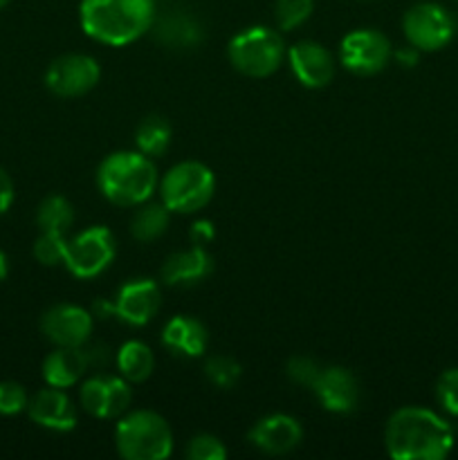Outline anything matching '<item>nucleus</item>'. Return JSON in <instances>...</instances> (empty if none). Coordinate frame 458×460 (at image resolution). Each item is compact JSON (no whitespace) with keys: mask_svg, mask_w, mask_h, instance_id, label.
<instances>
[{"mask_svg":"<svg viewBox=\"0 0 458 460\" xmlns=\"http://www.w3.org/2000/svg\"><path fill=\"white\" fill-rule=\"evenodd\" d=\"M384 445L395 460H443L454 447V431L429 409L402 407L386 422Z\"/></svg>","mask_w":458,"mask_h":460,"instance_id":"f257e3e1","label":"nucleus"},{"mask_svg":"<svg viewBox=\"0 0 458 460\" xmlns=\"http://www.w3.org/2000/svg\"><path fill=\"white\" fill-rule=\"evenodd\" d=\"M81 30L99 43L121 48L155 22V0H81Z\"/></svg>","mask_w":458,"mask_h":460,"instance_id":"f03ea898","label":"nucleus"},{"mask_svg":"<svg viewBox=\"0 0 458 460\" xmlns=\"http://www.w3.org/2000/svg\"><path fill=\"white\" fill-rule=\"evenodd\" d=\"M97 187L112 205L139 207L155 193L157 169L144 153L117 151L99 164Z\"/></svg>","mask_w":458,"mask_h":460,"instance_id":"7ed1b4c3","label":"nucleus"},{"mask_svg":"<svg viewBox=\"0 0 458 460\" xmlns=\"http://www.w3.org/2000/svg\"><path fill=\"white\" fill-rule=\"evenodd\" d=\"M115 445L126 460H164L173 452V431L160 413L139 409L117 422Z\"/></svg>","mask_w":458,"mask_h":460,"instance_id":"20e7f679","label":"nucleus"},{"mask_svg":"<svg viewBox=\"0 0 458 460\" xmlns=\"http://www.w3.org/2000/svg\"><path fill=\"white\" fill-rule=\"evenodd\" d=\"M281 31L269 30L265 25H251L238 31L227 45L229 63L241 75L251 79H263L274 75L286 58Z\"/></svg>","mask_w":458,"mask_h":460,"instance_id":"39448f33","label":"nucleus"},{"mask_svg":"<svg viewBox=\"0 0 458 460\" xmlns=\"http://www.w3.org/2000/svg\"><path fill=\"white\" fill-rule=\"evenodd\" d=\"M216 193V175L202 162H180L160 180L162 205L171 214H196L205 209Z\"/></svg>","mask_w":458,"mask_h":460,"instance_id":"423d86ee","label":"nucleus"},{"mask_svg":"<svg viewBox=\"0 0 458 460\" xmlns=\"http://www.w3.org/2000/svg\"><path fill=\"white\" fill-rule=\"evenodd\" d=\"M117 254V241L112 232L101 225L84 229L67 241L66 265L76 279H94L110 268Z\"/></svg>","mask_w":458,"mask_h":460,"instance_id":"0eeeda50","label":"nucleus"},{"mask_svg":"<svg viewBox=\"0 0 458 460\" xmlns=\"http://www.w3.org/2000/svg\"><path fill=\"white\" fill-rule=\"evenodd\" d=\"M402 30L409 45L420 52H436L452 40L456 25L452 13L436 3H418L404 13Z\"/></svg>","mask_w":458,"mask_h":460,"instance_id":"6e6552de","label":"nucleus"},{"mask_svg":"<svg viewBox=\"0 0 458 460\" xmlns=\"http://www.w3.org/2000/svg\"><path fill=\"white\" fill-rule=\"evenodd\" d=\"M101 79V67L97 58L88 54H63L49 63L45 72V85L52 94L63 99H75L88 94Z\"/></svg>","mask_w":458,"mask_h":460,"instance_id":"1a4fd4ad","label":"nucleus"},{"mask_svg":"<svg viewBox=\"0 0 458 460\" xmlns=\"http://www.w3.org/2000/svg\"><path fill=\"white\" fill-rule=\"evenodd\" d=\"M391 57L389 39L377 30H355L341 39L339 63L353 75H377L389 66Z\"/></svg>","mask_w":458,"mask_h":460,"instance_id":"9d476101","label":"nucleus"},{"mask_svg":"<svg viewBox=\"0 0 458 460\" xmlns=\"http://www.w3.org/2000/svg\"><path fill=\"white\" fill-rule=\"evenodd\" d=\"M92 326V313L72 304L52 305L40 317V332L45 340L52 341L54 346H66V349H81L88 344Z\"/></svg>","mask_w":458,"mask_h":460,"instance_id":"9b49d317","label":"nucleus"},{"mask_svg":"<svg viewBox=\"0 0 458 460\" xmlns=\"http://www.w3.org/2000/svg\"><path fill=\"white\" fill-rule=\"evenodd\" d=\"M128 380L117 376H92L81 385V407L94 418H117L130 407Z\"/></svg>","mask_w":458,"mask_h":460,"instance_id":"f8f14e48","label":"nucleus"},{"mask_svg":"<svg viewBox=\"0 0 458 460\" xmlns=\"http://www.w3.org/2000/svg\"><path fill=\"white\" fill-rule=\"evenodd\" d=\"M157 310H160V286L153 279H130L112 299V313L128 326H146Z\"/></svg>","mask_w":458,"mask_h":460,"instance_id":"ddd939ff","label":"nucleus"},{"mask_svg":"<svg viewBox=\"0 0 458 460\" xmlns=\"http://www.w3.org/2000/svg\"><path fill=\"white\" fill-rule=\"evenodd\" d=\"M292 75L305 88H326L335 76V58L317 40H299L287 49Z\"/></svg>","mask_w":458,"mask_h":460,"instance_id":"4468645a","label":"nucleus"},{"mask_svg":"<svg viewBox=\"0 0 458 460\" xmlns=\"http://www.w3.org/2000/svg\"><path fill=\"white\" fill-rule=\"evenodd\" d=\"M304 440V427L287 413L265 416L251 427L250 443L268 456H283L296 449Z\"/></svg>","mask_w":458,"mask_h":460,"instance_id":"2eb2a0df","label":"nucleus"},{"mask_svg":"<svg viewBox=\"0 0 458 460\" xmlns=\"http://www.w3.org/2000/svg\"><path fill=\"white\" fill-rule=\"evenodd\" d=\"M323 409L330 413H350L357 409L359 389L353 373L344 367H321L313 389Z\"/></svg>","mask_w":458,"mask_h":460,"instance_id":"dca6fc26","label":"nucleus"},{"mask_svg":"<svg viewBox=\"0 0 458 460\" xmlns=\"http://www.w3.org/2000/svg\"><path fill=\"white\" fill-rule=\"evenodd\" d=\"M31 422L49 431H72L76 427V409L70 395L57 386H48L34 394L27 404Z\"/></svg>","mask_w":458,"mask_h":460,"instance_id":"f3484780","label":"nucleus"},{"mask_svg":"<svg viewBox=\"0 0 458 460\" xmlns=\"http://www.w3.org/2000/svg\"><path fill=\"white\" fill-rule=\"evenodd\" d=\"M214 272V259L202 245L175 252L162 265V281L171 288H191Z\"/></svg>","mask_w":458,"mask_h":460,"instance_id":"a211bd4d","label":"nucleus"},{"mask_svg":"<svg viewBox=\"0 0 458 460\" xmlns=\"http://www.w3.org/2000/svg\"><path fill=\"white\" fill-rule=\"evenodd\" d=\"M162 344L171 353H178L182 358H202L209 346V332L205 323L189 314H178L169 319L162 328Z\"/></svg>","mask_w":458,"mask_h":460,"instance_id":"6ab92c4d","label":"nucleus"},{"mask_svg":"<svg viewBox=\"0 0 458 460\" xmlns=\"http://www.w3.org/2000/svg\"><path fill=\"white\" fill-rule=\"evenodd\" d=\"M90 368L88 355H85L84 346L81 349H66V346H57V350L43 359V380L48 386H57V389H70L75 386L85 371Z\"/></svg>","mask_w":458,"mask_h":460,"instance_id":"aec40b11","label":"nucleus"},{"mask_svg":"<svg viewBox=\"0 0 458 460\" xmlns=\"http://www.w3.org/2000/svg\"><path fill=\"white\" fill-rule=\"evenodd\" d=\"M117 368L128 382H144L155 371V353L144 341L130 340L117 350Z\"/></svg>","mask_w":458,"mask_h":460,"instance_id":"412c9836","label":"nucleus"},{"mask_svg":"<svg viewBox=\"0 0 458 460\" xmlns=\"http://www.w3.org/2000/svg\"><path fill=\"white\" fill-rule=\"evenodd\" d=\"M169 223L171 211L162 202L160 205L157 202H153V205L142 202L139 209L133 214V220H130V234H133L135 241L151 243L164 236V232L169 229Z\"/></svg>","mask_w":458,"mask_h":460,"instance_id":"4be33fe9","label":"nucleus"},{"mask_svg":"<svg viewBox=\"0 0 458 460\" xmlns=\"http://www.w3.org/2000/svg\"><path fill=\"white\" fill-rule=\"evenodd\" d=\"M157 36L164 45L173 49L196 48L202 39V30L193 18L182 16V13H171V16L162 18L157 25Z\"/></svg>","mask_w":458,"mask_h":460,"instance_id":"5701e85b","label":"nucleus"},{"mask_svg":"<svg viewBox=\"0 0 458 460\" xmlns=\"http://www.w3.org/2000/svg\"><path fill=\"white\" fill-rule=\"evenodd\" d=\"M36 225L40 232L66 234L75 225V209H72L70 200L58 193L43 198L36 209Z\"/></svg>","mask_w":458,"mask_h":460,"instance_id":"b1692460","label":"nucleus"},{"mask_svg":"<svg viewBox=\"0 0 458 460\" xmlns=\"http://www.w3.org/2000/svg\"><path fill=\"white\" fill-rule=\"evenodd\" d=\"M137 151L148 157H157L166 153L171 144V124L160 115H148L135 130Z\"/></svg>","mask_w":458,"mask_h":460,"instance_id":"393cba45","label":"nucleus"},{"mask_svg":"<svg viewBox=\"0 0 458 460\" xmlns=\"http://www.w3.org/2000/svg\"><path fill=\"white\" fill-rule=\"evenodd\" d=\"M314 3L313 0H277L274 3V18L281 31H292L304 25L313 16Z\"/></svg>","mask_w":458,"mask_h":460,"instance_id":"a878e982","label":"nucleus"},{"mask_svg":"<svg viewBox=\"0 0 458 460\" xmlns=\"http://www.w3.org/2000/svg\"><path fill=\"white\" fill-rule=\"evenodd\" d=\"M241 364L233 358H227V355H211L205 364L207 380L218 386V389H232V386H236V382L241 380Z\"/></svg>","mask_w":458,"mask_h":460,"instance_id":"bb28decb","label":"nucleus"},{"mask_svg":"<svg viewBox=\"0 0 458 460\" xmlns=\"http://www.w3.org/2000/svg\"><path fill=\"white\" fill-rule=\"evenodd\" d=\"M34 259L39 261L40 265H61L66 261L67 252V241L66 234L57 232H40V236L36 238L34 243Z\"/></svg>","mask_w":458,"mask_h":460,"instance_id":"cd10ccee","label":"nucleus"},{"mask_svg":"<svg viewBox=\"0 0 458 460\" xmlns=\"http://www.w3.org/2000/svg\"><path fill=\"white\" fill-rule=\"evenodd\" d=\"M187 458L191 460H225L227 458V449H225L223 440L216 438L211 434L193 436L187 443Z\"/></svg>","mask_w":458,"mask_h":460,"instance_id":"c85d7f7f","label":"nucleus"},{"mask_svg":"<svg viewBox=\"0 0 458 460\" xmlns=\"http://www.w3.org/2000/svg\"><path fill=\"white\" fill-rule=\"evenodd\" d=\"M436 400L449 416H458V368H447L436 382Z\"/></svg>","mask_w":458,"mask_h":460,"instance_id":"c756f323","label":"nucleus"},{"mask_svg":"<svg viewBox=\"0 0 458 460\" xmlns=\"http://www.w3.org/2000/svg\"><path fill=\"white\" fill-rule=\"evenodd\" d=\"M30 395L18 382H0V416H18L27 411Z\"/></svg>","mask_w":458,"mask_h":460,"instance_id":"7c9ffc66","label":"nucleus"},{"mask_svg":"<svg viewBox=\"0 0 458 460\" xmlns=\"http://www.w3.org/2000/svg\"><path fill=\"white\" fill-rule=\"evenodd\" d=\"M286 373L295 385L305 386V389H313L319 373H321V367H319L314 359L304 358V355H296V358H292L290 362H287Z\"/></svg>","mask_w":458,"mask_h":460,"instance_id":"2f4dec72","label":"nucleus"},{"mask_svg":"<svg viewBox=\"0 0 458 460\" xmlns=\"http://www.w3.org/2000/svg\"><path fill=\"white\" fill-rule=\"evenodd\" d=\"M13 198H16V189H13L12 175L0 166V216H4L12 209Z\"/></svg>","mask_w":458,"mask_h":460,"instance_id":"473e14b6","label":"nucleus"},{"mask_svg":"<svg viewBox=\"0 0 458 460\" xmlns=\"http://www.w3.org/2000/svg\"><path fill=\"white\" fill-rule=\"evenodd\" d=\"M214 236H216V229L211 220H196V223L191 225V229H189V238H191L193 245L205 247L207 243L214 241Z\"/></svg>","mask_w":458,"mask_h":460,"instance_id":"72a5a7b5","label":"nucleus"},{"mask_svg":"<svg viewBox=\"0 0 458 460\" xmlns=\"http://www.w3.org/2000/svg\"><path fill=\"white\" fill-rule=\"evenodd\" d=\"M418 52H420V49L411 45V48H400L398 52H393V57L402 67H413L418 63Z\"/></svg>","mask_w":458,"mask_h":460,"instance_id":"f704fd0d","label":"nucleus"},{"mask_svg":"<svg viewBox=\"0 0 458 460\" xmlns=\"http://www.w3.org/2000/svg\"><path fill=\"white\" fill-rule=\"evenodd\" d=\"M9 274V263H7V254L0 250V281H4Z\"/></svg>","mask_w":458,"mask_h":460,"instance_id":"c9c22d12","label":"nucleus"},{"mask_svg":"<svg viewBox=\"0 0 458 460\" xmlns=\"http://www.w3.org/2000/svg\"><path fill=\"white\" fill-rule=\"evenodd\" d=\"M7 3H9V0H0V9H3Z\"/></svg>","mask_w":458,"mask_h":460,"instance_id":"e433bc0d","label":"nucleus"}]
</instances>
